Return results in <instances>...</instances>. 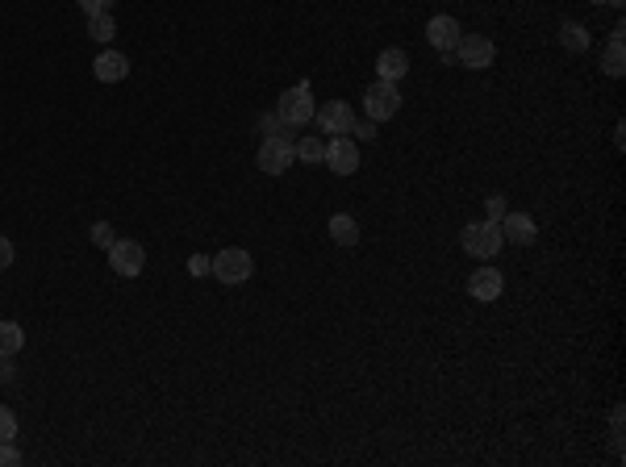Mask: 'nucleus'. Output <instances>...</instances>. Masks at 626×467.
<instances>
[{
	"label": "nucleus",
	"instance_id": "14",
	"mask_svg": "<svg viewBox=\"0 0 626 467\" xmlns=\"http://www.w3.org/2000/svg\"><path fill=\"white\" fill-rule=\"evenodd\" d=\"M405 72H410V55H405V50H401V47L380 50V59H376V75H380L385 84H397Z\"/></svg>",
	"mask_w": 626,
	"mask_h": 467
},
{
	"label": "nucleus",
	"instance_id": "26",
	"mask_svg": "<svg viewBox=\"0 0 626 467\" xmlns=\"http://www.w3.org/2000/svg\"><path fill=\"white\" fill-rule=\"evenodd\" d=\"M17 463H22V451L13 443H0V467H17Z\"/></svg>",
	"mask_w": 626,
	"mask_h": 467
},
{
	"label": "nucleus",
	"instance_id": "19",
	"mask_svg": "<svg viewBox=\"0 0 626 467\" xmlns=\"http://www.w3.org/2000/svg\"><path fill=\"white\" fill-rule=\"evenodd\" d=\"M602 72L610 75V80H618V75L626 72V50H622V42H610V47H605V55H602Z\"/></svg>",
	"mask_w": 626,
	"mask_h": 467
},
{
	"label": "nucleus",
	"instance_id": "11",
	"mask_svg": "<svg viewBox=\"0 0 626 467\" xmlns=\"http://www.w3.org/2000/svg\"><path fill=\"white\" fill-rule=\"evenodd\" d=\"M497 226H501V238L514 242V246H530V242L539 238V226H535L530 213H506Z\"/></svg>",
	"mask_w": 626,
	"mask_h": 467
},
{
	"label": "nucleus",
	"instance_id": "8",
	"mask_svg": "<svg viewBox=\"0 0 626 467\" xmlns=\"http://www.w3.org/2000/svg\"><path fill=\"white\" fill-rule=\"evenodd\" d=\"M292 143H297V138H264V146H259V168H264L267 176H284V171L297 163Z\"/></svg>",
	"mask_w": 626,
	"mask_h": 467
},
{
	"label": "nucleus",
	"instance_id": "2",
	"mask_svg": "<svg viewBox=\"0 0 626 467\" xmlns=\"http://www.w3.org/2000/svg\"><path fill=\"white\" fill-rule=\"evenodd\" d=\"M459 242H464V251H468L472 259H484V264H489V259L501 251L506 238H501V226H497V221H472V226L459 234Z\"/></svg>",
	"mask_w": 626,
	"mask_h": 467
},
{
	"label": "nucleus",
	"instance_id": "28",
	"mask_svg": "<svg viewBox=\"0 0 626 467\" xmlns=\"http://www.w3.org/2000/svg\"><path fill=\"white\" fill-rule=\"evenodd\" d=\"M188 276H209V255H193V259H188Z\"/></svg>",
	"mask_w": 626,
	"mask_h": 467
},
{
	"label": "nucleus",
	"instance_id": "16",
	"mask_svg": "<svg viewBox=\"0 0 626 467\" xmlns=\"http://www.w3.org/2000/svg\"><path fill=\"white\" fill-rule=\"evenodd\" d=\"M560 42H564V50H572V55H585V50H589V30L580 22H564Z\"/></svg>",
	"mask_w": 626,
	"mask_h": 467
},
{
	"label": "nucleus",
	"instance_id": "22",
	"mask_svg": "<svg viewBox=\"0 0 626 467\" xmlns=\"http://www.w3.org/2000/svg\"><path fill=\"white\" fill-rule=\"evenodd\" d=\"M17 438V413L0 405V443H13Z\"/></svg>",
	"mask_w": 626,
	"mask_h": 467
},
{
	"label": "nucleus",
	"instance_id": "23",
	"mask_svg": "<svg viewBox=\"0 0 626 467\" xmlns=\"http://www.w3.org/2000/svg\"><path fill=\"white\" fill-rule=\"evenodd\" d=\"M506 213H509V204H506V196H501V192L484 201V221H501Z\"/></svg>",
	"mask_w": 626,
	"mask_h": 467
},
{
	"label": "nucleus",
	"instance_id": "15",
	"mask_svg": "<svg viewBox=\"0 0 626 467\" xmlns=\"http://www.w3.org/2000/svg\"><path fill=\"white\" fill-rule=\"evenodd\" d=\"M330 238H335L338 246H355V242H360V221L351 213H335L330 217Z\"/></svg>",
	"mask_w": 626,
	"mask_h": 467
},
{
	"label": "nucleus",
	"instance_id": "10",
	"mask_svg": "<svg viewBox=\"0 0 626 467\" xmlns=\"http://www.w3.org/2000/svg\"><path fill=\"white\" fill-rule=\"evenodd\" d=\"M313 121H317V130L322 134H351V121H355V113H351L347 100H326L322 108H313Z\"/></svg>",
	"mask_w": 626,
	"mask_h": 467
},
{
	"label": "nucleus",
	"instance_id": "30",
	"mask_svg": "<svg viewBox=\"0 0 626 467\" xmlns=\"http://www.w3.org/2000/svg\"><path fill=\"white\" fill-rule=\"evenodd\" d=\"M605 4H610V9H622V4H626V0H605Z\"/></svg>",
	"mask_w": 626,
	"mask_h": 467
},
{
	"label": "nucleus",
	"instance_id": "25",
	"mask_svg": "<svg viewBox=\"0 0 626 467\" xmlns=\"http://www.w3.org/2000/svg\"><path fill=\"white\" fill-rule=\"evenodd\" d=\"M75 4H80L88 17H97V13H113V4H117V0H75Z\"/></svg>",
	"mask_w": 626,
	"mask_h": 467
},
{
	"label": "nucleus",
	"instance_id": "7",
	"mask_svg": "<svg viewBox=\"0 0 626 467\" xmlns=\"http://www.w3.org/2000/svg\"><path fill=\"white\" fill-rule=\"evenodd\" d=\"M109 267L117 272V276L134 280V276H143V267H146V251L138 246L134 238H117L113 246H109Z\"/></svg>",
	"mask_w": 626,
	"mask_h": 467
},
{
	"label": "nucleus",
	"instance_id": "18",
	"mask_svg": "<svg viewBox=\"0 0 626 467\" xmlns=\"http://www.w3.org/2000/svg\"><path fill=\"white\" fill-rule=\"evenodd\" d=\"M88 38H92V42H113V38H117V22H113V13H97V17H88Z\"/></svg>",
	"mask_w": 626,
	"mask_h": 467
},
{
	"label": "nucleus",
	"instance_id": "5",
	"mask_svg": "<svg viewBox=\"0 0 626 467\" xmlns=\"http://www.w3.org/2000/svg\"><path fill=\"white\" fill-rule=\"evenodd\" d=\"M363 108H368V117L380 125V121L397 117L401 113V88L397 84H385V80H376L368 92H363Z\"/></svg>",
	"mask_w": 626,
	"mask_h": 467
},
{
	"label": "nucleus",
	"instance_id": "3",
	"mask_svg": "<svg viewBox=\"0 0 626 467\" xmlns=\"http://www.w3.org/2000/svg\"><path fill=\"white\" fill-rule=\"evenodd\" d=\"M276 117L284 121V125H292V130L309 125V121H313V96H309V84H297V88H289V92H280V100H276Z\"/></svg>",
	"mask_w": 626,
	"mask_h": 467
},
{
	"label": "nucleus",
	"instance_id": "4",
	"mask_svg": "<svg viewBox=\"0 0 626 467\" xmlns=\"http://www.w3.org/2000/svg\"><path fill=\"white\" fill-rule=\"evenodd\" d=\"M493 59H497L493 38H484V34H464V38H459V47H456V63H459V67H468V72H484V67H493Z\"/></svg>",
	"mask_w": 626,
	"mask_h": 467
},
{
	"label": "nucleus",
	"instance_id": "27",
	"mask_svg": "<svg viewBox=\"0 0 626 467\" xmlns=\"http://www.w3.org/2000/svg\"><path fill=\"white\" fill-rule=\"evenodd\" d=\"M351 134H355V138H368V143H372L376 138V121L368 117V121H351Z\"/></svg>",
	"mask_w": 626,
	"mask_h": 467
},
{
	"label": "nucleus",
	"instance_id": "24",
	"mask_svg": "<svg viewBox=\"0 0 626 467\" xmlns=\"http://www.w3.org/2000/svg\"><path fill=\"white\" fill-rule=\"evenodd\" d=\"M88 238H92V246H105V251L113 246V242H117V238H113V226H109V221H97V226L88 229Z\"/></svg>",
	"mask_w": 626,
	"mask_h": 467
},
{
	"label": "nucleus",
	"instance_id": "12",
	"mask_svg": "<svg viewBox=\"0 0 626 467\" xmlns=\"http://www.w3.org/2000/svg\"><path fill=\"white\" fill-rule=\"evenodd\" d=\"M92 75H97L100 84H121L130 75V59L121 50H100L97 63H92Z\"/></svg>",
	"mask_w": 626,
	"mask_h": 467
},
{
	"label": "nucleus",
	"instance_id": "31",
	"mask_svg": "<svg viewBox=\"0 0 626 467\" xmlns=\"http://www.w3.org/2000/svg\"><path fill=\"white\" fill-rule=\"evenodd\" d=\"M589 4H605V0H589Z\"/></svg>",
	"mask_w": 626,
	"mask_h": 467
},
{
	"label": "nucleus",
	"instance_id": "13",
	"mask_svg": "<svg viewBox=\"0 0 626 467\" xmlns=\"http://www.w3.org/2000/svg\"><path fill=\"white\" fill-rule=\"evenodd\" d=\"M501 288H506V280H501L497 267H476L472 280H468L472 300H497V297H501Z\"/></svg>",
	"mask_w": 626,
	"mask_h": 467
},
{
	"label": "nucleus",
	"instance_id": "20",
	"mask_svg": "<svg viewBox=\"0 0 626 467\" xmlns=\"http://www.w3.org/2000/svg\"><path fill=\"white\" fill-rule=\"evenodd\" d=\"M292 151H297V159H305V163H322L326 143L317 138V134H309V138H301V143H292Z\"/></svg>",
	"mask_w": 626,
	"mask_h": 467
},
{
	"label": "nucleus",
	"instance_id": "9",
	"mask_svg": "<svg viewBox=\"0 0 626 467\" xmlns=\"http://www.w3.org/2000/svg\"><path fill=\"white\" fill-rule=\"evenodd\" d=\"M459 38H464V25H459L456 17H447V13L430 17V25H426V42H430L439 55H451V50L459 47Z\"/></svg>",
	"mask_w": 626,
	"mask_h": 467
},
{
	"label": "nucleus",
	"instance_id": "21",
	"mask_svg": "<svg viewBox=\"0 0 626 467\" xmlns=\"http://www.w3.org/2000/svg\"><path fill=\"white\" fill-rule=\"evenodd\" d=\"M259 130H264V138H292V125H284L276 113H264V117H259Z\"/></svg>",
	"mask_w": 626,
	"mask_h": 467
},
{
	"label": "nucleus",
	"instance_id": "1",
	"mask_svg": "<svg viewBox=\"0 0 626 467\" xmlns=\"http://www.w3.org/2000/svg\"><path fill=\"white\" fill-rule=\"evenodd\" d=\"M255 272V259L242 246H226V251H217L209 259V276H217L222 284H242V280H251Z\"/></svg>",
	"mask_w": 626,
	"mask_h": 467
},
{
	"label": "nucleus",
	"instance_id": "29",
	"mask_svg": "<svg viewBox=\"0 0 626 467\" xmlns=\"http://www.w3.org/2000/svg\"><path fill=\"white\" fill-rule=\"evenodd\" d=\"M13 259H17V251H13V242L0 234V272H4V267H13Z\"/></svg>",
	"mask_w": 626,
	"mask_h": 467
},
{
	"label": "nucleus",
	"instance_id": "17",
	"mask_svg": "<svg viewBox=\"0 0 626 467\" xmlns=\"http://www.w3.org/2000/svg\"><path fill=\"white\" fill-rule=\"evenodd\" d=\"M25 347V330L17 322H0V359H9Z\"/></svg>",
	"mask_w": 626,
	"mask_h": 467
},
{
	"label": "nucleus",
	"instance_id": "6",
	"mask_svg": "<svg viewBox=\"0 0 626 467\" xmlns=\"http://www.w3.org/2000/svg\"><path fill=\"white\" fill-rule=\"evenodd\" d=\"M322 163L335 171V176H355V171H360V146H355V138H347V134H335V138L326 143Z\"/></svg>",
	"mask_w": 626,
	"mask_h": 467
}]
</instances>
